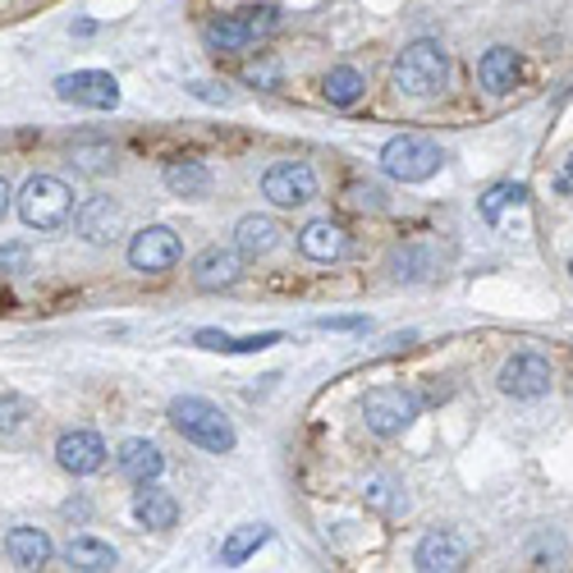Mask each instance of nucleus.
Here are the masks:
<instances>
[{
	"instance_id": "1",
	"label": "nucleus",
	"mask_w": 573,
	"mask_h": 573,
	"mask_svg": "<svg viewBox=\"0 0 573 573\" xmlns=\"http://www.w3.org/2000/svg\"><path fill=\"white\" fill-rule=\"evenodd\" d=\"M390 78L404 97H436V93H446V83H450V56L440 41L423 37V41H413V47L400 51Z\"/></svg>"
},
{
	"instance_id": "2",
	"label": "nucleus",
	"mask_w": 573,
	"mask_h": 573,
	"mask_svg": "<svg viewBox=\"0 0 573 573\" xmlns=\"http://www.w3.org/2000/svg\"><path fill=\"white\" fill-rule=\"evenodd\" d=\"M170 423H174V431H180L184 440H193V446H203L211 454H230L234 450L230 417L220 413L211 400H203V394H180V400L170 404Z\"/></svg>"
},
{
	"instance_id": "3",
	"label": "nucleus",
	"mask_w": 573,
	"mask_h": 573,
	"mask_svg": "<svg viewBox=\"0 0 573 573\" xmlns=\"http://www.w3.org/2000/svg\"><path fill=\"white\" fill-rule=\"evenodd\" d=\"M19 216L28 230H60L74 216V188L56 174H33L19 193Z\"/></svg>"
},
{
	"instance_id": "4",
	"label": "nucleus",
	"mask_w": 573,
	"mask_h": 573,
	"mask_svg": "<svg viewBox=\"0 0 573 573\" xmlns=\"http://www.w3.org/2000/svg\"><path fill=\"white\" fill-rule=\"evenodd\" d=\"M280 28V10L276 5H253V10H234L225 19H216L207 28V47L211 51H244L257 47L261 37H271Z\"/></svg>"
},
{
	"instance_id": "5",
	"label": "nucleus",
	"mask_w": 573,
	"mask_h": 573,
	"mask_svg": "<svg viewBox=\"0 0 573 573\" xmlns=\"http://www.w3.org/2000/svg\"><path fill=\"white\" fill-rule=\"evenodd\" d=\"M440 147L431 138H417V134H400V138H390L386 151H381V170L390 174V180H400V184H423L431 180V174L440 170Z\"/></svg>"
},
{
	"instance_id": "6",
	"label": "nucleus",
	"mask_w": 573,
	"mask_h": 573,
	"mask_svg": "<svg viewBox=\"0 0 573 573\" xmlns=\"http://www.w3.org/2000/svg\"><path fill=\"white\" fill-rule=\"evenodd\" d=\"M413 417H417V394L400 390V386H377V390H367V400H363V423L367 431H377V436H404L413 427Z\"/></svg>"
},
{
	"instance_id": "7",
	"label": "nucleus",
	"mask_w": 573,
	"mask_h": 573,
	"mask_svg": "<svg viewBox=\"0 0 573 573\" xmlns=\"http://www.w3.org/2000/svg\"><path fill=\"white\" fill-rule=\"evenodd\" d=\"M261 193H267L276 207H307L317 197V170L307 161H276L261 174Z\"/></svg>"
},
{
	"instance_id": "8",
	"label": "nucleus",
	"mask_w": 573,
	"mask_h": 573,
	"mask_svg": "<svg viewBox=\"0 0 573 573\" xmlns=\"http://www.w3.org/2000/svg\"><path fill=\"white\" fill-rule=\"evenodd\" d=\"M56 97L70 101V106H87V110H115L120 106V83L106 70H78V74L56 78Z\"/></svg>"
},
{
	"instance_id": "9",
	"label": "nucleus",
	"mask_w": 573,
	"mask_h": 573,
	"mask_svg": "<svg viewBox=\"0 0 573 573\" xmlns=\"http://www.w3.org/2000/svg\"><path fill=\"white\" fill-rule=\"evenodd\" d=\"M180 234H174L170 225H147L134 234V244H129V267L143 271V276H161L170 271L174 261H180Z\"/></svg>"
},
{
	"instance_id": "10",
	"label": "nucleus",
	"mask_w": 573,
	"mask_h": 573,
	"mask_svg": "<svg viewBox=\"0 0 573 573\" xmlns=\"http://www.w3.org/2000/svg\"><path fill=\"white\" fill-rule=\"evenodd\" d=\"M550 381H556V371L541 354H514L500 367V390L514 394V400H537V394L550 390Z\"/></svg>"
},
{
	"instance_id": "11",
	"label": "nucleus",
	"mask_w": 573,
	"mask_h": 573,
	"mask_svg": "<svg viewBox=\"0 0 573 573\" xmlns=\"http://www.w3.org/2000/svg\"><path fill=\"white\" fill-rule=\"evenodd\" d=\"M464 560H468V541L459 533H450V527H436V533H427L413 550V569H423V573L464 569Z\"/></svg>"
},
{
	"instance_id": "12",
	"label": "nucleus",
	"mask_w": 573,
	"mask_h": 573,
	"mask_svg": "<svg viewBox=\"0 0 573 573\" xmlns=\"http://www.w3.org/2000/svg\"><path fill=\"white\" fill-rule=\"evenodd\" d=\"M56 459H60L64 473L87 477V473H97L106 464V440L97 431H64L56 440Z\"/></svg>"
},
{
	"instance_id": "13",
	"label": "nucleus",
	"mask_w": 573,
	"mask_h": 573,
	"mask_svg": "<svg viewBox=\"0 0 573 573\" xmlns=\"http://www.w3.org/2000/svg\"><path fill=\"white\" fill-rule=\"evenodd\" d=\"M74 225L87 244H110L124 225V211H120V203H110V197H87L74 216Z\"/></svg>"
},
{
	"instance_id": "14",
	"label": "nucleus",
	"mask_w": 573,
	"mask_h": 573,
	"mask_svg": "<svg viewBox=\"0 0 573 573\" xmlns=\"http://www.w3.org/2000/svg\"><path fill=\"white\" fill-rule=\"evenodd\" d=\"M239 276H244V261H239V253H230V248H207L203 257L193 261V284H197V290H230Z\"/></svg>"
},
{
	"instance_id": "15",
	"label": "nucleus",
	"mask_w": 573,
	"mask_h": 573,
	"mask_svg": "<svg viewBox=\"0 0 573 573\" xmlns=\"http://www.w3.org/2000/svg\"><path fill=\"white\" fill-rule=\"evenodd\" d=\"M298 253L307 261H340L349 253V234L336 225V220H313L298 234Z\"/></svg>"
},
{
	"instance_id": "16",
	"label": "nucleus",
	"mask_w": 573,
	"mask_h": 573,
	"mask_svg": "<svg viewBox=\"0 0 573 573\" xmlns=\"http://www.w3.org/2000/svg\"><path fill=\"white\" fill-rule=\"evenodd\" d=\"M519 74H523V60H519V51H510V47H491L487 56H481V64H477V78H481V87H487L491 97L514 93Z\"/></svg>"
},
{
	"instance_id": "17",
	"label": "nucleus",
	"mask_w": 573,
	"mask_h": 573,
	"mask_svg": "<svg viewBox=\"0 0 573 573\" xmlns=\"http://www.w3.org/2000/svg\"><path fill=\"white\" fill-rule=\"evenodd\" d=\"M115 459H120V473L129 481H138V487H143V481H157L166 473V454L151 446V440H124Z\"/></svg>"
},
{
	"instance_id": "18",
	"label": "nucleus",
	"mask_w": 573,
	"mask_h": 573,
	"mask_svg": "<svg viewBox=\"0 0 573 573\" xmlns=\"http://www.w3.org/2000/svg\"><path fill=\"white\" fill-rule=\"evenodd\" d=\"M134 519H138L143 527H157V533H161V527H174V519H180V504H174L170 491L143 481V491L134 496Z\"/></svg>"
},
{
	"instance_id": "19",
	"label": "nucleus",
	"mask_w": 573,
	"mask_h": 573,
	"mask_svg": "<svg viewBox=\"0 0 573 573\" xmlns=\"http://www.w3.org/2000/svg\"><path fill=\"white\" fill-rule=\"evenodd\" d=\"M5 550H10V560L19 569H41L51 560V537L41 533V527H10Z\"/></svg>"
},
{
	"instance_id": "20",
	"label": "nucleus",
	"mask_w": 573,
	"mask_h": 573,
	"mask_svg": "<svg viewBox=\"0 0 573 573\" xmlns=\"http://www.w3.org/2000/svg\"><path fill=\"white\" fill-rule=\"evenodd\" d=\"M234 244L244 257H267L276 244H280V225L271 216H244L234 225Z\"/></svg>"
},
{
	"instance_id": "21",
	"label": "nucleus",
	"mask_w": 573,
	"mask_h": 573,
	"mask_svg": "<svg viewBox=\"0 0 573 573\" xmlns=\"http://www.w3.org/2000/svg\"><path fill=\"white\" fill-rule=\"evenodd\" d=\"M64 560H70V569H78V573H106V569L120 564L115 546L97 541V537H74L70 546H64Z\"/></svg>"
},
{
	"instance_id": "22",
	"label": "nucleus",
	"mask_w": 573,
	"mask_h": 573,
	"mask_svg": "<svg viewBox=\"0 0 573 573\" xmlns=\"http://www.w3.org/2000/svg\"><path fill=\"white\" fill-rule=\"evenodd\" d=\"M166 188L174 197H207L211 193V170L203 161H170L166 166Z\"/></svg>"
},
{
	"instance_id": "23",
	"label": "nucleus",
	"mask_w": 573,
	"mask_h": 573,
	"mask_svg": "<svg viewBox=\"0 0 573 573\" xmlns=\"http://www.w3.org/2000/svg\"><path fill=\"white\" fill-rule=\"evenodd\" d=\"M271 541V527L267 523H248V527H239V533L225 537V546H220V564H244L248 556H257L261 546Z\"/></svg>"
},
{
	"instance_id": "24",
	"label": "nucleus",
	"mask_w": 573,
	"mask_h": 573,
	"mask_svg": "<svg viewBox=\"0 0 573 573\" xmlns=\"http://www.w3.org/2000/svg\"><path fill=\"white\" fill-rule=\"evenodd\" d=\"M527 203V188L523 184H514V180H500V184H491L487 193H481V220H487V225H500V216L510 211V207H523Z\"/></svg>"
},
{
	"instance_id": "25",
	"label": "nucleus",
	"mask_w": 573,
	"mask_h": 573,
	"mask_svg": "<svg viewBox=\"0 0 573 573\" xmlns=\"http://www.w3.org/2000/svg\"><path fill=\"white\" fill-rule=\"evenodd\" d=\"M390 271H394V280H427L431 271H436V253L431 248H423V244H409V248H400L390 257Z\"/></svg>"
},
{
	"instance_id": "26",
	"label": "nucleus",
	"mask_w": 573,
	"mask_h": 573,
	"mask_svg": "<svg viewBox=\"0 0 573 573\" xmlns=\"http://www.w3.org/2000/svg\"><path fill=\"white\" fill-rule=\"evenodd\" d=\"M363 87H367V78L354 70V64H340V70L326 74V101L330 106H354L363 97Z\"/></svg>"
},
{
	"instance_id": "27",
	"label": "nucleus",
	"mask_w": 573,
	"mask_h": 573,
	"mask_svg": "<svg viewBox=\"0 0 573 573\" xmlns=\"http://www.w3.org/2000/svg\"><path fill=\"white\" fill-rule=\"evenodd\" d=\"M74 161L87 174H106L110 166H115V147H110V143H78L74 147Z\"/></svg>"
},
{
	"instance_id": "28",
	"label": "nucleus",
	"mask_w": 573,
	"mask_h": 573,
	"mask_svg": "<svg viewBox=\"0 0 573 573\" xmlns=\"http://www.w3.org/2000/svg\"><path fill=\"white\" fill-rule=\"evenodd\" d=\"M33 417V404L24 400V394H0V436L19 431Z\"/></svg>"
},
{
	"instance_id": "29",
	"label": "nucleus",
	"mask_w": 573,
	"mask_h": 573,
	"mask_svg": "<svg viewBox=\"0 0 573 573\" xmlns=\"http://www.w3.org/2000/svg\"><path fill=\"white\" fill-rule=\"evenodd\" d=\"M390 491H394V487H390L386 477H377V481H367V500L377 504V510H386V514H390V510H404L409 500H404V496H390Z\"/></svg>"
},
{
	"instance_id": "30",
	"label": "nucleus",
	"mask_w": 573,
	"mask_h": 573,
	"mask_svg": "<svg viewBox=\"0 0 573 573\" xmlns=\"http://www.w3.org/2000/svg\"><path fill=\"white\" fill-rule=\"evenodd\" d=\"M349 203L358 211H381L386 207V193L377 184H349Z\"/></svg>"
},
{
	"instance_id": "31",
	"label": "nucleus",
	"mask_w": 573,
	"mask_h": 573,
	"mask_svg": "<svg viewBox=\"0 0 573 573\" xmlns=\"http://www.w3.org/2000/svg\"><path fill=\"white\" fill-rule=\"evenodd\" d=\"M271 344H280V330H261V336L234 340V344H230V354H261V349H271Z\"/></svg>"
},
{
	"instance_id": "32",
	"label": "nucleus",
	"mask_w": 573,
	"mask_h": 573,
	"mask_svg": "<svg viewBox=\"0 0 573 573\" xmlns=\"http://www.w3.org/2000/svg\"><path fill=\"white\" fill-rule=\"evenodd\" d=\"M193 344L197 349H211V354H230V336H225V330H197V336H193Z\"/></svg>"
},
{
	"instance_id": "33",
	"label": "nucleus",
	"mask_w": 573,
	"mask_h": 573,
	"mask_svg": "<svg viewBox=\"0 0 573 573\" xmlns=\"http://www.w3.org/2000/svg\"><path fill=\"white\" fill-rule=\"evenodd\" d=\"M276 74H280L276 64H248V70H244V78L257 83V87H261V83H276Z\"/></svg>"
},
{
	"instance_id": "34",
	"label": "nucleus",
	"mask_w": 573,
	"mask_h": 573,
	"mask_svg": "<svg viewBox=\"0 0 573 573\" xmlns=\"http://www.w3.org/2000/svg\"><path fill=\"white\" fill-rule=\"evenodd\" d=\"M317 326H321V330H363L367 321H363V317H321Z\"/></svg>"
},
{
	"instance_id": "35",
	"label": "nucleus",
	"mask_w": 573,
	"mask_h": 573,
	"mask_svg": "<svg viewBox=\"0 0 573 573\" xmlns=\"http://www.w3.org/2000/svg\"><path fill=\"white\" fill-rule=\"evenodd\" d=\"M24 261H28L24 248H5V253H0V271H5V267H24Z\"/></svg>"
},
{
	"instance_id": "36",
	"label": "nucleus",
	"mask_w": 573,
	"mask_h": 573,
	"mask_svg": "<svg viewBox=\"0 0 573 573\" xmlns=\"http://www.w3.org/2000/svg\"><path fill=\"white\" fill-rule=\"evenodd\" d=\"M560 188H573V151H569V161H564V174H560Z\"/></svg>"
},
{
	"instance_id": "37",
	"label": "nucleus",
	"mask_w": 573,
	"mask_h": 573,
	"mask_svg": "<svg viewBox=\"0 0 573 573\" xmlns=\"http://www.w3.org/2000/svg\"><path fill=\"white\" fill-rule=\"evenodd\" d=\"M5 207H10V184L0 180V216H5Z\"/></svg>"
},
{
	"instance_id": "38",
	"label": "nucleus",
	"mask_w": 573,
	"mask_h": 573,
	"mask_svg": "<svg viewBox=\"0 0 573 573\" xmlns=\"http://www.w3.org/2000/svg\"><path fill=\"white\" fill-rule=\"evenodd\" d=\"M569 276H573V261H569Z\"/></svg>"
}]
</instances>
